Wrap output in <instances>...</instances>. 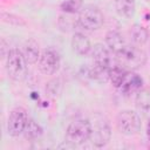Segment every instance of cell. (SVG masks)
Returning a JSON list of instances; mask_svg holds the SVG:
<instances>
[{
  "instance_id": "cell-1",
  "label": "cell",
  "mask_w": 150,
  "mask_h": 150,
  "mask_svg": "<svg viewBox=\"0 0 150 150\" xmlns=\"http://www.w3.org/2000/svg\"><path fill=\"white\" fill-rule=\"evenodd\" d=\"M115 57L116 63L128 71L141 68L146 61V54L136 45H125L115 54Z\"/></svg>"
},
{
  "instance_id": "cell-2",
  "label": "cell",
  "mask_w": 150,
  "mask_h": 150,
  "mask_svg": "<svg viewBox=\"0 0 150 150\" xmlns=\"http://www.w3.org/2000/svg\"><path fill=\"white\" fill-rule=\"evenodd\" d=\"M27 61L22 50L13 48L9 49L6 56V70L8 76L14 81H22L27 75Z\"/></svg>"
},
{
  "instance_id": "cell-3",
  "label": "cell",
  "mask_w": 150,
  "mask_h": 150,
  "mask_svg": "<svg viewBox=\"0 0 150 150\" xmlns=\"http://www.w3.org/2000/svg\"><path fill=\"white\" fill-rule=\"evenodd\" d=\"M91 135V123L89 120L80 118L73 121L66 131V142L73 144V145H79L84 143L86 141L90 139Z\"/></svg>"
},
{
  "instance_id": "cell-4",
  "label": "cell",
  "mask_w": 150,
  "mask_h": 150,
  "mask_svg": "<svg viewBox=\"0 0 150 150\" xmlns=\"http://www.w3.org/2000/svg\"><path fill=\"white\" fill-rule=\"evenodd\" d=\"M77 21L82 28L87 30H96L102 27L104 18L98 7L94 5H87L81 8Z\"/></svg>"
},
{
  "instance_id": "cell-5",
  "label": "cell",
  "mask_w": 150,
  "mask_h": 150,
  "mask_svg": "<svg viewBox=\"0 0 150 150\" xmlns=\"http://www.w3.org/2000/svg\"><path fill=\"white\" fill-rule=\"evenodd\" d=\"M90 123H91L90 141L93 145L97 148L104 146L110 141V136H111L109 122L103 116L96 115L94 117V121H90Z\"/></svg>"
},
{
  "instance_id": "cell-6",
  "label": "cell",
  "mask_w": 150,
  "mask_h": 150,
  "mask_svg": "<svg viewBox=\"0 0 150 150\" xmlns=\"http://www.w3.org/2000/svg\"><path fill=\"white\" fill-rule=\"evenodd\" d=\"M117 129L121 134L131 136L141 130V118L139 115L132 110H122L116 117Z\"/></svg>"
},
{
  "instance_id": "cell-7",
  "label": "cell",
  "mask_w": 150,
  "mask_h": 150,
  "mask_svg": "<svg viewBox=\"0 0 150 150\" xmlns=\"http://www.w3.org/2000/svg\"><path fill=\"white\" fill-rule=\"evenodd\" d=\"M38 66L41 73L46 75L55 74L60 68V56L59 53L53 48H46L41 52Z\"/></svg>"
},
{
  "instance_id": "cell-8",
  "label": "cell",
  "mask_w": 150,
  "mask_h": 150,
  "mask_svg": "<svg viewBox=\"0 0 150 150\" xmlns=\"http://www.w3.org/2000/svg\"><path fill=\"white\" fill-rule=\"evenodd\" d=\"M28 121L27 112L23 108H15L13 109L7 120V131L11 136L16 137L21 134H23V130L26 128Z\"/></svg>"
},
{
  "instance_id": "cell-9",
  "label": "cell",
  "mask_w": 150,
  "mask_h": 150,
  "mask_svg": "<svg viewBox=\"0 0 150 150\" xmlns=\"http://www.w3.org/2000/svg\"><path fill=\"white\" fill-rule=\"evenodd\" d=\"M90 54H91V57H93V61L95 64H98V66H103V67H107V68H112L114 66H116V57L112 56V52L103 46L102 43H96L91 47V50H90Z\"/></svg>"
},
{
  "instance_id": "cell-10",
  "label": "cell",
  "mask_w": 150,
  "mask_h": 150,
  "mask_svg": "<svg viewBox=\"0 0 150 150\" xmlns=\"http://www.w3.org/2000/svg\"><path fill=\"white\" fill-rule=\"evenodd\" d=\"M142 86H143V79L139 75H137L132 71H128V74L125 76L122 86L120 87V89L122 90L123 94L130 95V94H134V93L137 94L141 90Z\"/></svg>"
},
{
  "instance_id": "cell-11",
  "label": "cell",
  "mask_w": 150,
  "mask_h": 150,
  "mask_svg": "<svg viewBox=\"0 0 150 150\" xmlns=\"http://www.w3.org/2000/svg\"><path fill=\"white\" fill-rule=\"evenodd\" d=\"M137 114L144 118H150V93L146 90H139L135 101Z\"/></svg>"
},
{
  "instance_id": "cell-12",
  "label": "cell",
  "mask_w": 150,
  "mask_h": 150,
  "mask_svg": "<svg viewBox=\"0 0 150 150\" xmlns=\"http://www.w3.org/2000/svg\"><path fill=\"white\" fill-rule=\"evenodd\" d=\"M71 47L73 50L77 55H87L91 50V43L90 40L82 33H75L71 39Z\"/></svg>"
},
{
  "instance_id": "cell-13",
  "label": "cell",
  "mask_w": 150,
  "mask_h": 150,
  "mask_svg": "<svg viewBox=\"0 0 150 150\" xmlns=\"http://www.w3.org/2000/svg\"><path fill=\"white\" fill-rule=\"evenodd\" d=\"M105 43H107V47L114 54H116L118 50H121L127 45L124 39H123V36L117 30H110V32L107 33V35H105Z\"/></svg>"
},
{
  "instance_id": "cell-14",
  "label": "cell",
  "mask_w": 150,
  "mask_h": 150,
  "mask_svg": "<svg viewBox=\"0 0 150 150\" xmlns=\"http://www.w3.org/2000/svg\"><path fill=\"white\" fill-rule=\"evenodd\" d=\"M22 54H23V56H25V59H26L28 64L36 63L39 61V59H40V55H41L38 43L35 41H33V40H29V41H27L25 43L23 49H22Z\"/></svg>"
},
{
  "instance_id": "cell-15",
  "label": "cell",
  "mask_w": 150,
  "mask_h": 150,
  "mask_svg": "<svg viewBox=\"0 0 150 150\" xmlns=\"http://www.w3.org/2000/svg\"><path fill=\"white\" fill-rule=\"evenodd\" d=\"M110 69L111 68H107L103 66H98V64H93V67H90L88 69V76L93 80H95L96 82L100 83H105L109 80L110 76Z\"/></svg>"
},
{
  "instance_id": "cell-16",
  "label": "cell",
  "mask_w": 150,
  "mask_h": 150,
  "mask_svg": "<svg viewBox=\"0 0 150 150\" xmlns=\"http://www.w3.org/2000/svg\"><path fill=\"white\" fill-rule=\"evenodd\" d=\"M115 7L120 16L131 18L135 14V0H116Z\"/></svg>"
},
{
  "instance_id": "cell-17",
  "label": "cell",
  "mask_w": 150,
  "mask_h": 150,
  "mask_svg": "<svg viewBox=\"0 0 150 150\" xmlns=\"http://www.w3.org/2000/svg\"><path fill=\"white\" fill-rule=\"evenodd\" d=\"M130 36L131 40L134 42V45L136 46H142L148 41L149 38V33L146 30V28H144L141 25H134L130 32Z\"/></svg>"
},
{
  "instance_id": "cell-18",
  "label": "cell",
  "mask_w": 150,
  "mask_h": 150,
  "mask_svg": "<svg viewBox=\"0 0 150 150\" xmlns=\"http://www.w3.org/2000/svg\"><path fill=\"white\" fill-rule=\"evenodd\" d=\"M128 74V70H125L124 68L120 67L118 64L114 66L111 69H110V76H109V80L111 81L112 86L116 87V88H120L125 79Z\"/></svg>"
},
{
  "instance_id": "cell-19",
  "label": "cell",
  "mask_w": 150,
  "mask_h": 150,
  "mask_svg": "<svg viewBox=\"0 0 150 150\" xmlns=\"http://www.w3.org/2000/svg\"><path fill=\"white\" fill-rule=\"evenodd\" d=\"M23 135L28 139H36L42 135V128L38 124V122H35L32 118H28L26 128L23 130Z\"/></svg>"
},
{
  "instance_id": "cell-20",
  "label": "cell",
  "mask_w": 150,
  "mask_h": 150,
  "mask_svg": "<svg viewBox=\"0 0 150 150\" xmlns=\"http://www.w3.org/2000/svg\"><path fill=\"white\" fill-rule=\"evenodd\" d=\"M82 8V0H64L61 4V9L66 13H76Z\"/></svg>"
},
{
  "instance_id": "cell-21",
  "label": "cell",
  "mask_w": 150,
  "mask_h": 150,
  "mask_svg": "<svg viewBox=\"0 0 150 150\" xmlns=\"http://www.w3.org/2000/svg\"><path fill=\"white\" fill-rule=\"evenodd\" d=\"M148 138L150 141V118H149V123H148Z\"/></svg>"
}]
</instances>
